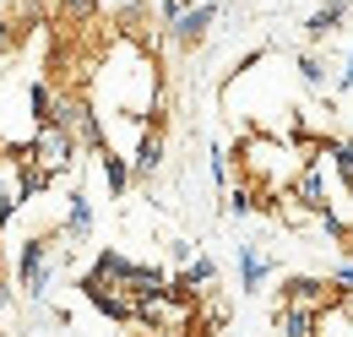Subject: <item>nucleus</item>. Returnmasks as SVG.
Masks as SVG:
<instances>
[{
    "mask_svg": "<svg viewBox=\"0 0 353 337\" xmlns=\"http://www.w3.org/2000/svg\"><path fill=\"white\" fill-rule=\"evenodd\" d=\"M28 153H33V164L44 168L49 180H60L65 168L77 164V153H82V136L71 126H39V136L28 142Z\"/></svg>",
    "mask_w": 353,
    "mask_h": 337,
    "instance_id": "nucleus-1",
    "label": "nucleus"
},
{
    "mask_svg": "<svg viewBox=\"0 0 353 337\" xmlns=\"http://www.w3.org/2000/svg\"><path fill=\"white\" fill-rule=\"evenodd\" d=\"M17 283H22V294H28V299H44L49 294V283H54V245H49L44 234L22 240V251H17Z\"/></svg>",
    "mask_w": 353,
    "mask_h": 337,
    "instance_id": "nucleus-2",
    "label": "nucleus"
},
{
    "mask_svg": "<svg viewBox=\"0 0 353 337\" xmlns=\"http://www.w3.org/2000/svg\"><path fill=\"white\" fill-rule=\"evenodd\" d=\"M212 22H218V0H201V6H190V11L179 17L174 28H163V39L174 44V49H196V44L212 33Z\"/></svg>",
    "mask_w": 353,
    "mask_h": 337,
    "instance_id": "nucleus-3",
    "label": "nucleus"
},
{
    "mask_svg": "<svg viewBox=\"0 0 353 337\" xmlns=\"http://www.w3.org/2000/svg\"><path fill=\"white\" fill-rule=\"evenodd\" d=\"M77 289H82V299H88L98 316H109V321H136V305L120 294V289H109L103 278H92V272H88V278H82Z\"/></svg>",
    "mask_w": 353,
    "mask_h": 337,
    "instance_id": "nucleus-4",
    "label": "nucleus"
},
{
    "mask_svg": "<svg viewBox=\"0 0 353 337\" xmlns=\"http://www.w3.org/2000/svg\"><path fill=\"white\" fill-rule=\"evenodd\" d=\"M348 11H353V0H326V6H315L305 17V44L315 49V44H326L343 22H348Z\"/></svg>",
    "mask_w": 353,
    "mask_h": 337,
    "instance_id": "nucleus-5",
    "label": "nucleus"
},
{
    "mask_svg": "<svg viewBox=\"0 0 353 337\" xmlns=\"http://www.w3.org/2000/svg\"><path fill=\"white\" fill-rule=\"evenodd\" d=\"M131 168H136V174H158V168H163V131H158V126H141V131H136Z\"/></svg>",
    "mask_w": 353,
    "mask_h": 337,
    "instance_id": "nucleus-6",
    "label": "nucleus"
},
{
    "mask_svg": "<svg viewBox=\"0 0 353 337\" xmlns=\"http://www.w3.org/2000/svg\"><path fill=\"white\" fill-rule=\"evenodd\" d=\"M272 321H277V337H315L321 310H305V305H277V310H272Z\"/></svg>",
    "mask_w": 353,
    "mask_h": 337,
    "instance_id": "nucleus-7",
    "label": "nucleus"
},
{
    "mask_svg": "<svg viewBox=\"0 0 353 337\" xmlns=\"http://www.w3.org/2000/svg\"><path fill=\"white\" fill-rule=\"evenodd\" d=\"M266 278H272V256H261L256 245H239V294L266 289Z\"/></svg>",
    "mask_w": 353,
    "mask_h": 337,
    "instance_id": "nucleus-8",
    "label": "nucleus"
},
{
    "mask_svg": "<svg viewBox=\"0 0 353 337\" xmlns=\"http://www.w3.org/2000/svg\"><path fill=\"white\" fill-rule=\"evenodd\" d=\"M60 234H65V240H88V234H92V202H88V191H71V196H65Z\"/></svg>",
    "mask_w": 353,
    "mask_h": 337,
    "instance_id": "nucleus-9",
    "label": "nucleus"
},
{
    "mask_svg": "<svg viewBox=\"0 0 353 337\" xmlns=\"http://www.w3.org/2000/svg\"><path fill=\"white\" fill-rule=\"evenodd\" d=\"M98 174H103V185H109V196H125V191H131V180H136L131 158H120L114 147H109V153H98Z\"/></svg>",
    "mask_w": 353,
    "mask_h": 337,
    "instance_id": "nucleus-10",
    "label": "nucleus"
},
{
    "mask_svg": "<svg viewBox=\"0 0 353 337\" xmlns=\"http://www.w3.org/2000/svg\"><path fill=\"white\" fill-rule=\"evenodd\" d=\"M321 158H332L337 180H343V191L353 196V136H337V142H321Z\"/></svg>",
    "mask_w": 353,
    "mask_h": 337,
    "instance_id": "nucleus-11",
    "label": "nucleus"
},
{
    "mask_svg": "<svg viewBox=\"0 0 353 337\" xmlns=\"http://www.w3.org/2000/svg\"><path fill=\"white\" fill-rule=\"evenodd\" d=\"M315 337H353V299H337L332 310H321Z\"/></svg>",
    "mask_w": 353,
    "mask_h": 337,
    "instance_id": "nucleus-12",
    "label": "nucleus"
},
{
    "mask_svg": "<svg viewBox=\"0 0 353 337\" xmlns=\"http://www.w3.org/2000/svg\"><path fill=\"white\" fill-rule=\"evenodd\" d=\"M54 104H60V87H54V82H33V87H28V109H33L39 126L54 120Z\"/></svg>",
    "mask_w": 353,
    "mask_h": 337,
    "instance_id": "nucleus-13",
    "label": "nucleus"
},
{
    "mask_svg": "<svg viewBox=\"0 0 353 337\" xmlns=\"http://www.w3.org/2000/svg\"><path fill=\"white\" fill-rule=\"evenodd\" d=\"M299 82H305L310 93H321V87H326V66H321V55H315V49L299 55Z\"/></svg>",
    "mask_w": 353,
    "mask_h": 337,
    "instance_id": "nucleus-14",
    "label": "nucleus"
},
{
    "mask_svg": "<svg viewBox=\"0 0 353 337\" xmlns=\"http://www.w3.org/2000/svg\"><path fill=\"white\" fill-rule=\"evenodd\" d=\"M250 212H256V191L239 180V185L228 191V218H250Z\"/></svg>",
    "mask_w": 353,
    "mask_h": 337,
    "instance_id": "nucleus-15",
    "label": "nucleus"
},
{
    "mask_svg": "<svg viewBox=\"0 0 353 337\" xmlns=\"http://www.w3.org/2000/svg\"><path fill=\"white\" fill-rule=\"evenodd\" d=\"M60 11H65V22H88L98 11V0H60Z\"/></svg>",
    "mask_w": 353,
    "mask_h": 337,
    "instance_id": "nucleus-16",
    "label": "nucleus"
},
{
    "mask_svg": "<svg viewBox=\"0 0 353 337\" xmlns=\"http://www.w3.org/2000/svg\"><path fill=\"white\" fill-rule=\"evenodd\" d=\"M17 39H22V28H17V22L0 11V55H11V49H17Z\"/></svg>",
    "mask_w": 353,
    "mask_h": 337,
    "instance_id": "nucleus-17",
    "label": "nucleus"
},
{
    "mask_svg": "<svg viewBox=\"0 0 353 337\" xmlns=\"http://www.w3.org/2000/svg\"><path fill=\"white\" fill-rule=\"evenodd\" d=\"M337 87H343V93H353V44H348V60H343V77H337Z\"/></svg>",
    "mask_w": 353,
    "mask_h": 337,
    "instance_id": "nucleus-18",
    "label": "nucleus"
},
{
    "mask_svg": "<svg viewBox=\"0 0 353 337\" xmlns=\"http://www.w3.org/2000/svg\"><path fill=\"white\" fill-rule=\"evenodd\" d=\"M332 283H343V289H348V294H353V256H348V261H343V267H337V278H332Z\"/></svg>",
    "mask_w": 353,
    "mask_h": 337,
    "instance_id": "nucleus-19",
    "label": "nucleus"
},
{
    "mask_svg": "<svg viewBox=\"0 0 353 337\" xmlns=\"http://www.w3.org/2000/svg\"><path fill=\"white\" fill-rule=\"evenodd\" d=\"M6 305H11V283L0 278V316H6Z\"/></svg>",
    "mask_w": 353,
    "mask_h": 337,
    "instance_id": "nucleus-20",
    "label": "nucleus"
},
{
    "mask_svg": "<svg viewBox=\"0 0 353 337\" xmlns=\"http://www.w3.org/2000/svg\"><path fill=\"white\" fill-rule=\"evenodd\" d=\"M125 6H131V11H136V6H141V0H125Z\"/></svg>",
    "mask_w": 353,
    "mask_h": 337,
    "instance_id": "nucleus-21",
    "label": "nucleus"
},
{
    "mask_svg": "<svg viewBox=\"0 0 353 337\" xmlns=\"http://www.w3.org/2000/svg\"><path fill=\"white\" fill-rule=\"evenodd\" d=\"M0 196H6V185H0Z\"/></svg>",
    "mask_w": 353,
    "mask_h": 337,
    "instance_id": "nucleus-22",
    "label": "nucleus"
}]
</instances>
